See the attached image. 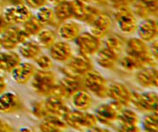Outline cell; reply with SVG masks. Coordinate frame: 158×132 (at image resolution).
<instances>
[{
	"label": "cell",
	"mask_w": 158,
	"mask_h": 132,
	"mask_svg": "<svg viewBox=\"0 0 158 132\" xmlns=\"http://www.w3.org/2000/svg\"><path fill=\"white\" fill-rule=\"evenodd\" d=\"M68 127L77 131H90L97 126V121L95 114L86 112V111H69L63 117Z\"/></svg>",
	"instance_id": "1"
},
{
	"label": "cell",
	"mask_w": 158,
	"mask_h": 132,
	"mask_svg": "<svg viewBox=\"0 0 158 132\" xmlns=\"http://www.w3.org/2000/svg\"><path fill=\"white\" fill-rule=\"evenodd\" d=\"M127 53L142 60L147 66L157 67V60L151 53L150 46L141 39L136 37L130 39L127 42Z\"/></svg>",
	"instance_id": "2"
},
{
	"label": "cell",
	"mask_w": 158,
	"mask_h": 132,
	"mask_svg": "<svg viewBox=\"0 0 158 132\" xmlns=\"http://www.w3.org/2000/svg\"><path fill=\"white\" fill-rule=\"evenodd\" d=\"M85 89L99 98H106L108 94L107 81L98 71L91 70L82 76Z\"/></svg>",
	"instance_id": "3"
},
{
	"label": "cell",
	"mask_w": 158,
	"mask_h": 132,
	"mask_svg": "<svg viewBox=\"0 0 158 132\" xmlns=\"http://www.w3.org/2000/svg\"><path fill=\"white\" fill-rule=\"evenodd\" d=\"M31 80V86L33 91L44 97L51 95L54 86L57 82L53 72L43 70H35Z\"/></svg>",
	"instance_id": "4"
},
{
	"label": "cell",
	"mask_w": 158,
	"mask_h": 132,
	"mask_svg": "<svg viewBox=\"0 0 158 132\" xmlns=\"http://www.w3.org/2000/svg\"><path fill=\"white\" fill-rule=\"evenodd\" d=\"M83 89L85 87L83 77L66 75L61 80L56 82L51 94L66 100L70 98L75 92Z\"/></svg>",
	"instance_id": "5"
},
{
	"label": "cell",
	"mask_w": 158,
	"mask_h": 132,
	"mask_svg": "<svg viewBox=\"0 0 158 132\" xmlns=\"http://www.w3.org/2000/svg\"><path fill=\"white\" fill-rule=\"evenodd\" d=\"M114 19L123 33L132 34L137 29V20L131 6H125L114 9Z\"/></svg>",
	"instance_id": "6"
},
{
	"label": "cell",
	"mask_w": 158,
	"mask_h": 132,
	"mask_svg": "<svg viewBox=\"0 0 158 132\" xmlns=\"http://www.w3.org/2000/svg\"><path fill=\"white\" fill-rule=\"evenodd\" d=\"M69 61L61 68L63 73L66 76L82 77L86 72L94 69V64L89 57L79 54L71 57Z\"/></svg>",
	"instance_id": "7"
},
{
	"label": "cell",
	"mask_w": 158,
	"mask_h": 132,
	"mask_svg": "<svg viewBox=\"0 0 158 132\" xmlns=\"http://www.w3.org/2000/svg\"><path fill=\"white\" fill-rule=\"evenodd\" d=\"M131 104H132L139 111L148 113L157 111L158 95L157 93L154 91L144 93L132 91Z\"/></svg>",
	"instance_id": "8"
},
{
	"label": "cell",
	"mask_w": 158,
	"mask_h": 132,
	"mask_svg": "<svg viewBox=\"0 0 158 132\" xmlns=\"http://www.w3.org/2000/svg\"><path fill=\"white\" fill-rule=\"evenodd\" d=\"M30 8L24 3L8 6L3 12L2 18L8 25L23 23L32 16Z\"/></svg>",
	"instance_id": "9"
},
{
	"label": "cell",
	"mask_w": 158,
	"mask_h": 132,
	"mask_svg": "<svg viewBox=\"0 0 158 132\" xmlns=\"http://www.w3.org/2000/svg\"><path fill=\"white\" fill-rule=\"evenodd\" d=\"M123 107L117 102L113 101L103 104L99 106L96 110L95 116L97 121L104 125H110L117 121V117Z\"/></svg>",
	"instance_id": "10"
},
{
	"label": "cell",
	"mask_w": 158,
	"mask_h": 132,
	"mask_svg": "<svg viewBox=\"0 0 158 132\" xmlns=\"http://www.w3.org/2000/svg\"><path fill=\"white\" fill-rule=\"evenodd\" d=\"M76 44L78 46L80 54L90 57L97 53L100 49V39L96 37L89 32L80 33L75 40Z\"/></svg>",
	"instance_id": "11"
},
{
	"label": "cell",
	"mask_w": 158,
	"mask_h": 132,
	"mask_svg": "<svg viewBox=\"0 0 158 132\" xmlns=\"http://www.w3.org/2000/svg\"><path fill=\"white\" fill-rule=\"evenodd\" d=\"M88 24L89 32L100 40L108 35L112 27L113 21L109 15L100 12Z\"/></svg>",
	"instance_id": "12"
},
{
	"label": "cell",
	"mask_w": 158,
	"mask_h": 132,
	"mask_svg": "<svg viewBox=\"0 0 158 132\" xmlns=\"http://www.w3.org/2000/svg\"><path fill=\"white\" fill-rule=\"evenodd\" d=\"M120 125L117 128L118 131H140V128L138 125L140 123V118L135 111L131 109H122L117 119Z\"/></svg>",
	"instance_id": "13"
},
{
	"label": "cell",
	"mask_w": 158,
	"mask_h": 132,
	"mask_svg": "<svg viewBox=\"0 0 158 132\" xmlns=\"http://www.w3.org/2000/svg\"><path fill=\"white\" fill-rule=\"evenodd\" d=\"M71 3L73 8V17L79 21L89 23L100 12V11L90 4L79 0H72Z\"/></svg>",
	"instance_id": "14"
},
{
	"label": "cell",
	"mask_w": 158,
	"mask_h": 132,
	"mask_svg": "<svg viewBox=\"0 0 158 132\" xmlns=\"http://www.w3.org/2000/svg\"><path fill=\"white\" fill-rule=\"evenodd\" d=\"M131 5L133 12L140 18H156L157 16L158 0H135Z\"/></svg>",
	"instance_id": "15"
},
{
	"label": "cell",
	"mask_w": 158,
	"mask_h": 132,
	"mask_svg": "<svg viewBox=\"0 0 158 132\" xmlns=\"http://www.w3.org/2000/svg\"><path fill=\"white\" fill-rule=\"evenodd\" d=\"M132 91L122 83H113L108 86L107 97L113 100L120 104L123 107L128 106L131 104Z\"/></svg>",
	"instance_id": "16"
},
{
	"label": "cell",
	"mask_w": 158,
	"mask_h": 132,
	"mask_svg": "<svg viewBox=\"0 0 158 132\" xmlns=\"http://www.w3.org/2000/svg\"><path fill=\"white\" fill-rule=\"evenodd\" d=\"M135 79L137 83L143 87H158V70L156 67L146 66L136 71Z\"/></svg>",
	"instance_id": "17"
},
{
	"label": "cell",
	"mask_w": 158,
	"mask_h": 132,
	"mask_svg": "<svg viewBox=\"0 0 158 132\" xmlns=\"http://www.w3.org/2000/svg\"><path fill=\"white\" fill-rule=\"evenodd\" d=\"M43 103L48 114H53L60 117H63L65 114L70 111L69 107L65 103L64 99L52 94L47 96L46 100L43 101Z\"/></svg>",
	"instance_id": "18"
},
{
	"label": "cell",
	"mask_w": 158,
	"mask_h": 132,
	"mask_svg": "<svg viewBox=\"0 0 158 132\" xmlns=\"http://www.w3.org/2000/svg\"><path fill=\"white\" fill-rule=\"evenodd\" d=\"M35 67L32 63L28 62H20L12 71L11 75L12 78L15 83L19 84H25L29 80H31L32 77L35 72Z\"/></svg>",
	"instance_id": "19"
},
{
	"label": "cell",
	"mask_w": 158,
	"mask_h": 132,
	"mask_svg": "<svg viewBox=\"0 0 158 132\" xmlns=\"http://www.w3.org/2000/svg\"><path fill=\"white\" fill-rule=\"evenodd\" d=\"M139 38L146 43L152 42L157 38L158 26L157 20L154 18L144 19L139 26H137Z\"/></svg>",
	"instance_id": "20"
},
{
	"label": "cell",
	"mask_w": 158,
	"mask_h": 132,
	"mask_svg": "<svg viewBox=\"0 0 158 132\" xmlns=\"http://www.w3.org/2000/svg\"><path fill=\"white\" fill-rule=\"evenodd\" d=\"M49 55L56 61L66 62L73 57L72 48L66 41L55 42L49 48Z\"/></svg>",
	"instance_id": "21"
},
{
	"label": "cell",
	"mask_w": 158,
	"mask_h": 132,
	"mask_svg": "<svg viewBox=\"0 0 158 132\" xmlns=\"http://www.w3.org/2000/svg\"><path fill=\"white\" fill-rule=\"evenodd\" d=\"M21 108V100L14 92H3L0 94V112L12 113Z\"/></svg>",
	"instance_id": "22"
},
{
	"label": "cell",
	"mask_w": 158,
	"mask_h": 132,
	"mask_svg": "<svg viewBox=\"0 0 158 132\" xmlns=\"http://www.w3.org/2000/svg\"><path fill=\"white\" fill-rule=\"evenodd\" d=\"M67 128V125L63 117L53 114H48L43 117V122L40 125V130L43 132L63 131Z\"/></svg>",
	"instance_id": "23"
},
{
	"label": "cell",
	"mask_w": 158,
	"mask_h": 132,
	"mask_svg": "<svg viewBox=\"0 0 158 132\" xmlns=\"http://www.w3.org/2000/svg\"><path fill=\"white\" fill-rule=\"evenodd\" d=\"M119 59L120 56L106 47L99 49L96 57V60L99 66L104 69H113L115 67Z\"/></svg>",
	"instance_id": "24"
},
{
	"label": "cell",
	"mask_w": 158,
	"mask_h": 132,
	"mask_svg": "<svg viewBox=\"0 0 158 132\" xmlns=\"http://www.w3.org/2000/svg\"><path fill=\"white\" fill-rule=\"evenodd\" d=\"M71 102L74 108L79 111H86L93 104V98L86 89L80 90L70 97Z\"/></svg>",
	"instance_id": "25"
},
{
	"label": "cell",
	"mask_w": 158,
	"mask_h": 132,
	"mask_svg": "<svg viewBox=\"0 0 158 132\" xmlns=\"http://www.w3.org/2000/svg\"><path fill=\"white\" fill-rule=\"evenodd\" d=\"M20 62L19 55L14 51L0 52V71L11 72Z\"/></svg>",
	"instance_id": "26"
},
{
	"label": "cell",
	"mask_w": 158,
	"mask_h": 132,
	"mask_svg": "<svg viewBox=\"0 0 158 132\" xmlns=\"http://www.w3.org/2000/svg\"><path fill=\"white\" fill-rule=\"evenodd\" d=\"M80 33V26L74 21H65L59 27L60 36L65 41H73Z\"/></svg>",
	"instance_id": "27"
},
{
	"label": "cell",
	"mask_w": 158,
	"mask_h": 132,
	"mask_svg": "<svg viewBox=\"0 0 158 132\" xmlns=\"http://www.w3.org/2000/svg\"><path fill=\"white\" fill-rule=\"evenodd\" d=\"M19 29L20 28L16 26H11L8 27L3 32V35L2 36V48H4L6 50H12L20 45L19 37Z\"/></svg>",
	"instance_id": "28"
},
{
	"label": "cell",
	"mask_w": 158,
	"mask_h": 132,
	"mask_svg": "<svg viewBox=\"0 0 158 132\" xmlns=\"http://www.w3.org/2000/svg\"><path fill=\"white\" fill-rule=\"evenodd\" d=\"M56 20L59 23H63L73 17V8L71 1H63L56 5L53 9Z\"/></svg>",
	"instance_id": "29"
},
{
	"label": "cell",
	"mask_w": 158,
	"mask_h": 132,
	"mask_svg": "<svg viewBox=\"0 0 158 132\" xmlns=\"http://www.w3.org/2000/svg\"><path fill=\"white\" fill-rule=\"evenodd\" d=\"M19 52L24 58L28 60H35L41 53V46L33 41H28L20 44Z\"/></svg>",
	"instance_id": "30"
},
{
	"label": "cell",
	"mask_w": 158,
	"mask_h": 132,
	"mask_svg": "<svg viewBox=\"0 0 158 132\" xmlns=\"http://www.w3.org/2000/svg\"><path fill=\"white\" fill-rule=\"evenodd\" d=\"M120 64L123 70L128 71V72H134V71L136 72L138 70L147 66L142 60L130 54H127L122 57L120 61Z\"/></svg>",
	"instance_id": "31"
},
{
	"label": "cell",
	"mask_w": 158,
	"mask_h": 132,
	"mask_svg": "<svg viewBox=\"0 0 158 132\" xmlns=\"http://www.w3.org/2000/svg\"><path fill=\"white\" fill-rule=\"evenodd\" d=\"M36 36L38 44L46 49H49L56 40V33L51 29H43Z\"/></svg>",
	"instance_id": "32"
},
{
	"label": "cell",
	"mask_w": 158,
	"mask_h": 132,
	"mask_svg": "<svg viewBox=\"0 0 158 132\" xmlns=\"http://www.w3.org/2000/svg\"><path fill=\"white\" fill-rule=\"evenodd\" d=\"M105 47L108 48L114 53L120 56L124 47V40L117 34H113L106 37Z\"/></svg>",
	"instance_id": "33"
},
{
	"label": "cell",
	"mask_w": 158,
	"mask_h": 132,
	"mask_svg": "<svg viewBox=\"0 0 158 132\" xmlns=\"http://www.w3.org/2000/svg\"><path fill=\"white\" fill-rule=\"evenodd\" d=\"M35 16L43 26L53 24L56 20L53 9L46 5L38 9Z\"/></svg>",
	"instance_id": "34"
},
{
	"label": "cell",
	"mask_w": 158,
	"mask_h": 132,
	"mask_svg": "<svg viewBox=\"0 0 158 132\" xmlns=\"http://www.w3.org/2000/svg\"><path fill=\"white\" fill-rule=\"evenodd\" d=\"M23 29L30 36H36L43 29V25L40 23L35 15H32L29 19L23 23Z\"/></svg>",
	"instance_id": "35"
},
{
	"label": "cell",
	"mask_w": 158,
	"mask_h": 132,
	"mask_svg": "<svg viewBox=\"0 0 158 132\" xmlns=\"http://www.w3.org/2000/svg\"><path fill=\"white\" fill-rule=\"evenodd\" d=\"M143 128L145 131L157 132L158 131V114L157 111L149 112L143 121Z\"/></svg>",
	"instance_id": "36"
},
{
	"label": "cell",
	"mask_w": 158,
	"mask_h": 132,
	"mask_svg": "<svg viewBox=\"0 0 158 132\" xmlns=\"http://www.w3.org/2000/svg\"><path fill=\"white\" fill-rule=\"evenodd\" d=\"M34 60L40 69L43 70H50L53 67L52 59L49 56L39 55Z\"/></svg>",
	"instance_id": "37"
},
{
	"label": "cell",
	"mask_w": 158,
	"mask_h": 132,
	"mask_svg": "<svg viewBox=\"0 0 158 132\" xmlns=\"http://www.w3.org/2000/svg\"><path fill=\"white\" fill-rule=\"evenodd\" d=\"M32 111L34 116L38 117V118L43 119V117L48 115V113L46 112V109H45L43 102H36V103L34 104Z\"/></svg>",
	"instance_id": "38"
},
{
	"label": "cell",
	"mask_w": 158,
	"mask_h": 132,
	"mask_svg": "<svg viewBox=\"0 0 158 132\" xmlns=\"http://www.w3.org/2000/svg\"><path fill=\"white\" fill-rule=\"evenodd\" d=\"M24 2L29 8L38 9L46 6L48 2V0H24Z\"/></svg>",
	"instance_id": "39"
},
{
	"label": "cell",
	"mask_w": 158,
	"mask_h": 132,
	"mask_svg": "<svg viewBox=\"0 0 158 132\" xmlns=\"http://www.w3.org/2000/svg\"><path fill=\"white\" fill-rule=\"evenodd\" d=\"M106 3H109L114 9L125 6H131L127 0H106Z\"/></svg>",
	"instance_id": "40"
},
{
	"label": "cell",
	"mask_w": 158,
	"mask_h": 132,
	"mask_svg": "<svg viewBox=\"0 0 158 132\" xmlns=\"http://www.w3.org/2000/svg\"><path fill=\"white\" fill-rule=\"evenodd\" d=\"M151 45L150 46V49H151V52L152 53V55L154 56V58L156 60H158V53H157V47H158V43H157V39L153 40L151 42Z\"/></svg>",
	"instance_id": "41"
},
{
	"label": "cell",
	"mask_w": 158,
	"mask_h": 132,
	"mask_svg": "<svg viewBox=\"0 0 158 132\" xmlns=\"http://www.w3.org/2000/svg\"><path fill=\"white\" fill-rule=\"evenodd\" d=\"M9 131H13L12 127L6 123L4 121L0 119V132H9Z\"/></svg>",
	"instance_id": "42"
},
{
	"label": "cell",
	"mask_w": 158,
	"mask_h": 132,
	"mask_svg": "<svg viewBox=\"0 0 158 132\" xmlns=\"http://www.w3.org/2000/svg\"><path fill=\"white\" fill-rule=\"evenodd\" d=\"M79 1L83 2L87 4H97V5H103L106 3V0H79Z\"/></svg>",
	"instance_id": "43"
},
{
	"label": "cell",
	"mask_w": 158,
	"mask_h": 132,
	"mask_svg": "<svg viewBox=\"0 0 158 132\" xmlns=\"http://www.w3.org/2000/svg\"><path fill=\"white\" fill-rule=\"evenodd\" d=\"M9 25L6 23L4 19L0 16V32H3L8 28Z\"/></svg>",
	"instance_id": "44"
},
{
	"label": "cell",
	"mask_w": 158,
	"mask_h": 132,
	"mask_svg": "<svg viewBox=\"0 0 158 132\" xmlns=\"http://www.w3.org/2000/svg\"><path fill=\"white\" fill-rule=\"evenodd\" d=\"M6 88V82L2 76H0V94L5 91Z\"/></svg>",
	"instance_id": "45"
},
{
	"label": "cell",
	"mask_w": 158,
	"mask_h": 132,
	"mask_svg": "<svg viewBox=\"0 0 158 132\" xmlns=\"http://www.w3.org/2000/svg\"><path fill=\"white\" fill-rule=\"evenodd\" d=\"M63 1H66V0H48V2H49L50 4L53 5V6H56V5L59 4V3L62 2Z\"/></svg>",
	"instance_id": "46"
},
{
	"label": "cell",
	"mask_w": 158,
	"mask_h": 132,
	"mask_svg": "<svg viewBox=\"0 0 158 132\" xmlns=\"http://www.w3.org/2000/svg\"><path fill=\"white\" fill-rule=\"evenodd\" d=\"M8 1L12 3V5L21 4V3L24 2V0H8Z\"/></svg>",
	"instance_id": "47"
},
{
	"label": "cell",
	"mask_w": 158,
	"mask_h": 132,
	"mask_svg": "<svg viewBox=\"0 0 158 132\" xmlns=\"http://www.w3.org/2000/svg\"><path fill=\"white\" fill-rule=\"evenodd\" d=\"M20 131H32V130H31V129H29V128H22V129H20Z\"/></svg>",
	"instance_id": "48"
},
{
	"label": "cell",
	"mask_w": 158,
	"mask_h": 132,
	"mask_svg": "<svg viewBox=\"0 0 158 132\" xmlns=\"http://www.w3.org/2000/svg\"><path fill=\"white\" fill-rule=\"evenodd\" d=\"M2 48V37L0 36V49Z\"/></svg>",
	"instance_id": "49"
},
{
	"label": "cell",
	"mask_w": 158,
	"mask_h": 132,
	"mask_svg": "<svg viewBox=\"0 0 158 132\" xmlns=\"http://www.w3.org/2000/svg\"><path fill=\"white\" fill-rule=\"evenodd\" d=\"M127 1H128V2L130 3V5H131L134 1H135V0H127Z\"/></svg>",
	"instance_id": "50"
},
{
	"label": "cell",
	"mask_w": 158,
	"mask_h": 132,
	"mask_svg": "<svg viewBox=\"0 0 158 132\" xmlns=\"http://www.w3.org/2000/svg\"><path fill=\"white\" fill-rule=\"evenodd\" d=\"M0 9H1V5H0Z\"/></svg>",
	"instance_id": "51"
}]
</instances>
